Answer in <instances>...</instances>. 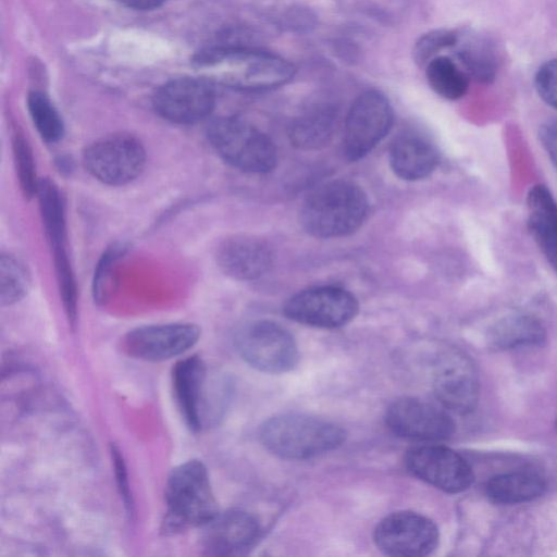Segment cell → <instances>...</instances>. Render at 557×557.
Returning a JSON list of instances; mask_svg holds the SVG:
<instances>
[{
    "label": "cell",
    "mask_w": 557,
    "mask_h": 557,
    "mask_svg": "<svg viewBox=\"0 0 557 557\" xmlns=\"http://www.w3.org/2000/svg\"><path fill=\"white\" fill-rule=\"evenodd\" d=\"M110 454L113 463V471L115 475V482L117 485L121 499L124 504V508L129 517L134 515V500L132 491L129 487V481L127 475V469L123 455L120 448L115 444H111Z\"/></svg>",
    "instance_id": "cell-34"
},
{
    "label": "cell",
    "mask_w": 557,
    "mask_h": 557,
    "mask_svg": "<svg viewBox=\"0 0 557 557\" xmlns=\"http://www.w3.org/2000/svg\"><path fill=\"white\" fill-rule=\"evenodd\" d=\"M488 339L497 349L541 346L546 339V332L537 319L528 314H513L497 322Z\"/></svg>",
    "instance_id": "cell-23"
},
{
    "label": "cell",
    "mask_w": 557,
    "mask_h": 557,
    "mask_svg": "<svg viewBox=\"0 0 557 557\" xmlns=\"http://www.w3.org/2000/svg\"><path fill=\"white\" fill-rule=\"evenodd\" d=\"M368 211V197L358 185L332 181L308 195L300 209V223L314 237H341L356 232Z\"/></svg>",
    "instance_id": "cell-2"
},
{
    "label": "cell",
    "mask_w": 557,
    "mask_h": 557,
    "mask_svg": "<svg viewBox=\"0 0 557 557\" xmlns=\"http://www.w3.org/2000/svg\"><path fill=\"white\" fill-rule=\"evenodd\" d=\"M122 4L126 5L127 8L139 10V11H147V10H153L156 8H159L162 5L166 0H119Z\"/></svg>",
    "instance_id": "cell-36"
},
{
    "label": "cell",
    "mask_w": 557,
    "mask_h": 557,
    "mask_svg": "<svg viewBox=\"0 0 557 557\" xmlns=\"http://www.w3.org/2000/svg\"><path fill=\"white\" fill-rule=\"evenodd\" d=\"M385 422L400 437L425 442L446 440L455 428L444 410L413 397H403L391 404Z\"/></svg>",
    "instance_id": "cell-15"
},
{
    "label": "cell",
    "mask_w": 557,
    "mask_h": 557,
    "mask_svg": "<svg viewBox=\"0 0 557 557\" xmlns=\"http://www.w3.org/2000/svg\"><path fill=\"white\" fill-rule=\"evenodd\" d=\"M455 46L456 55L468 76L483 84L492 83L499 67V55L494 42L485 36L470 35Z\"/></svg>",
    "instance_id": "cell-22"
},
{
    "label": "cell",
    "mask_w": 557,
    "mask_h": 557,
    "mask_svg": "<svg viewBox=\"0 0 557 557\" xmlns=\"http://www.w3.org/2000/svg\"><path fill=\"white\" fill-rule=\"evenodd\" d=\"M556 426H557V421H556Z\"/></svg>",
    "instance_id": "cell-37"
},
{
    "label": "cell",
    "mask_w": 557,
    "mask_h": 557,
    "mask_svg": "<svg viewBox=\"0 0 557 557\" xmlns=\"http://www.w3.org/2000/svg\"><path fill=\"white\" fill-rule=\"evenodd\" d=\"M539 137L557 170V121H549L543 124L540 128Z\"/></svg>",
    "instance_id": "cell-35"
},
{
    "label": "cell",
    "mask_w": 557,
    "mask_h": 557,
    "mask_svg": "<svg viewBox=\"0 0 557 557\" xmlns=\"http://www.w3.org/2000/svg\"><path fill=\"white\" fill-rule=\"evenodd\" d=\"M535 88L546 104L557 109V59L546 61L539 67Z\"/></svg>",
    "instance_id": "cell-33"
},
{
    "label": "cell",
    "mask_w": 557,
    "mask_h": 557,
    "mask_svg": "<svg viewBox=\"0 0 557 557\" xmlns=\"http://www.w3.org/2000/svg\"><path fill=\"white\" fill-rule=\"evenodd\" d=\"M27 108L42 140L52 144L63 137V120L51 100L44 92L32 91L27 97Z\"/></svg>",
    "instance_id": "cell-28"
},
{
    "label": "cell",
    "mask_w": 557,
    "mask_h": 557,
    "mask_svg": "<svg viewBox=\"0 0 557 557\" xmlns=\"http://www.w3.org/2000/svg\"><path fill=\"white\" fill-rule=\"evenodd\" d=\"M424 69L430 87L438 96L447 100H457L468 91L469 76L450 58L438 55Z\"/></svg>",
    "instance_id": "cell-26"
},
{
    "label": "cell",
    "mask_w": 557,
    "mask_h": 557,
    "mask_svg": "<svg viewBox=\"0 0 557 557\" xmlns=\"http://www.w3.org/2000/svg\"><path fill=\"white\" fill-rule=\"evenodd\" d=\"M146 162L143 143L128 133L106 135L88 145L83 152L86 171L110 186L133 182L143 173Z\"/></svg>",
    "instance_id": "cell-7"
},
{
    "label": "cell",
    "mask_w": 557,
    "mask_h": 557,
    "mask_svg": "<svg viewBox=\"0 0 557 557\" xmlns=\"http://www.w3.org/2000/svg\"><path fill=\"white\" fill-rule=\"evenodd\" d=\"M209 376L199 356L181 359L172 370L174 398L186 425L200 432L215 423L221 413L223 392Z\"/></svg>",
    "instance_id": "cell-5"
},
{
    "label": "cell",
    "mask_w": 557,
    "mask_h": 557,
    "mask_svg": "<svg viewBox=\"0 0 557 557\" xmlns=\"http://www.w3.org/2000/svg\"><path fill=\"white\" fill-rule=\"evenodd\" d=\"M545 480L531 471H513L492 478L486 484V495L497 504L512 505L535 499L544 494Z\"/></svg>",
    "instance_id": "cell-21"
},
{
    "label": "cell",
    "mask_w": 557,
    "mask_h": 557,
    "mask_svg": "<svg viewBox=\"0 0 557 557\" xmlns=\"http://www.w3.org/2000/svg\"><path fill=\"white\" fill-rule=\"evenodd\" d=\"M355 296L346 289L334 286L309 288L290 297L284 313L298 323L335 329L350 322L358 313Z\"/></svg>",
    "instance_id": "cell-10"
},
{
    "label": "cell",
    "mask_w": 557,
    "mask_h": 557,
    "mask_svg": "<svg viewBox=\"0 0 557 557\" xmlns=\"http://www.w3.org/2000/svg\"><path fill=\"white\" fill-rule=\"evenodd\" d=\"M527 209L530 234L557 274V202L545 185L536 184L529 190Z\"/></svg>",
    "instance_id": "cell-19"
},
{
    "label": "cell",
    "mask_w": 557,
    "mask_h": 557,
    "mask_svg": "<svg viewBox=\"0 0 557 557\" xmlns=\"http://www.w3.org/2000/svg\"><path fill=\"white\" fill-rule=\"evenodd\" d=\"M433 391L446 409L457 413L472 411L479 400V379L471 360L461 352H444L435 364Z\"/></svg>",
    "instance_id": "cell-16"
},
{
    "label": "cell",
    "mask_w": 557,
    "mask_h": 557,
    "mask_svg": "<svg viewBox=\"0 0 557 557\" xmlns=\"http://www.w3.org/2000/svg\"><path fill=\"white\" fill-rule=\"evenodd\" d=\"M405 463L413 475L446 493L463 492L473 482L467 460L444 446L412 447L406 454Z\"/></svg>",
    "instance_id": "cell-12"
},
{
    "label": "cell",
    "mask_w": 557,
    "mask_h": 557,
    "mask_svg": "<svg viewBox=\"0 0 557 557\" xmlns=\"http://www.w3.org/2000/svg\"><path fill=\"white\" fill-rule=\"evenodd\" d=\"M437 163L436 149L423 137L403 135L391 146L389 164L401 180H422L435 170Z\"/></svg>",
    "instance_id": "cell-20"
},
{
    "label": "cell",
    "mask_w": 557,
    "mask_h": 557,
    "mask_svg": "<svg viewBox=\"0 0 557 557\" xmlns=\"http://www.w3.org/2000/svg\"><path fill=\"white\" fill-rule=\"evenodd\" d=\"M53 262L60 297L69 322L74 325L77 318V287L65 245L52 247Z\"/></svg>",
    "instance_id": "cell-29"
},
{
    "label": "cell",
    "mask_w": 557,
    "mask_h": 557,
    "mask_svg": "<svg viewBox=\"0 0 557 557\" xmlns=\"http://www.w3.org/2000/svg\"><path fill=\"white\" fill-rule=\"evenodd\" d=\"M334 125V112L329 108H318L297 117L289 127L288 136L297 148L319 149L330 141Z\"/></svg>",
    "instance_id": "cell-24"
},
{
    "label": "cell",
    "mask_w": 557,
    "mask_h": 557,
    "mask_svg": "<svg viewBox=\"0 0 557 557\" xmlns=\"http://www.w3.org/2000/svg\"><path fill=\"white\" fill-rule=\"evenodd\" d=\"M127 246L114 243L102 253L94 274L92 296L97 304H104L113 292L115 268L125 255Z\"/></svg>",
    "instance_id": "cell-31"
},
{
    "label": "cell",
    "mask_w": 557,
    "mask_h": 557,
    "mask_svg": "<svg viewBox=\"0 0 557 557\" xmlns=\"http://www.w3.org/2000/svg\"><path fill=\"white\" fill-rule=\"evenodd\" d=\"M208 139L218 154L247 173H268L277 161L273 141L260 129L238 117H220L208 128Z\"/></svg>",
    "instance_id": "cell-6"
},
{
    "label": "cell",
    "mask_w": 557,
    "mask_h": 557,
    "mask_svg": "<svg viewBox=\"0 0 557 557\" xmlns=\"http://www.w3.org/2000/svg\"><path fill=\"white\" fill-rule=\"evenodd\" d=\"M164 498L166 511L161 530L168 535L201 528L219 512L208 470L200 460H188L172 469Z\"/></svg>",
    "instance_id": "cell-3"
},
{
    "label": "cell",
    "mask_w": 557,
    "mask_h": 557,
    "mask_svg": "<svg viewBox=\"0 0 557 557\" xmlns=\"http://www.w3.org/2000/svg\"><path fill=\"white\" fill-rule=\"evenodd\" d=\"M459 39V35L451 29L438 28L423 34L414 44L412 57L420 67L438 57V53L450 47H455Z\"/></svg>",
    "instance_id": "cell-32"
},
{
    "label": "cell",
    "mask_w": 557,
    "mask_h": 557,
    "mask_svg": "<svg viewBox=\"0 0 557 557\" xmlns=\"http://www.w3.org/2000/svg\"><path fill=\"white\" fill-rule=\"evenodd\" d=\"M440 540L436 524L412 511H398L382 519L374 530L376 547L388 556L421 557L431 554Z\"/></svg>",
    "instance_id": "cell-11"
},
{
    "label": "cell",
    "mask_w": 557,
    "mask_h": 557,
    "mask_svg": "<svg viewBox=\"0 0 557 557\" xmlns=\"http://www.w3.org/2000/svg\"><path fill=\"white\" fill-rule=\"evenodd\" d=\"M12 150L20 188L24 197L30 199L36 196L40 181L37 178L33 149L23 134L17 132L12 138Z\"/></svg>",
    "instance_id": "cell-30"
},
{
    "label": "cell",
    "mask_w": 557,
    "mask_h": 557,
    "mask_svg": "<svg viewBox=\"0 0 557 557\" xmlns=\"http://www.w3.org/2000/svg\"><path fill=\"white\" fill-rule=\"evenodd\" d=\"M195 67L207 82L247 91L280 87L288 83L296 71L289 61L277 54L243 47L200 52L195 59Z\"/></svg>",
    "instance_id": "cell-1"
},
{
    "label": "cell",
    "mask_w": 557,
    "mask_h": 557,
    "mask_svg": "<svg viewBox=\"0 0 557 557\" xmlns=\"http://www.w3.org/2000/svg\"><path fill=\"white\" fill-rule=\"evenodd\" d=\"M215 97L209 82L200 78H176L161 85L154 92L156 112L176 124H193L213 110Z\"/></svg>",
    "instance_id": "cell-13"
},
{
    "label": "cell",
    "mask_w": 557,
    "mask_h": 557,
    "mask_svg": "<svg viewBox=\"0 0 557 557\" xmlns=\"http://www.w3.org/2000/svg\"><path fill=\"white\" fill-rule=\"evenodd\" d=\"M235 347L249 366L263 372H287L298 361L292 334L271 321H253L242 326L235 335Z\"/></svg>",
    "instance_id": "cell-8"
},
{
    "label": "cell",
    "mask_w": 557,
    "mask_h": 557,
    "mask_svg": "<svg viewBox=\"0 0 557 557\" xmlns=\"http://www.w3.org/2000/svg\"><path fill=\"white\" fill-rule=\"evenodd\" d=\"M201 528V546L212 556L243 555L255 545L260 532L257 519L239 509L218 512Z\"/></svg>",
    "instance_id": "cell-17"
},
{
    "label": "cell",
    "mask_w": 557,
    "mask_h": 557,
    "mask_svg": "<svg viewBox=\"0 0 557 557\" xmlns=\"http://www.w3.org/2000/svg\"><path fill=\"white\" fill-rule=\"evenodd\" d=\"M32 285L30 273L25 263L9 252L0 256V302L2 307L22 300Z\"/></svg>",
    "instance_id": "cell-27"
},
{
    "label": "cell",
    "mask_w": 557,
    "mask_h": 557,
    "mask_svg": "<svg viewBox=\"0 0 557 557\" xmlns=\"http://www.w3.org/2000/svg\"><path fill=\"white\" fill-rule=\"evenodd\" d=\"M260 440L272 454L285 459H307L341 446L345 431L329 421L296 413L280 414L260 428Z\"/></svg>",
    "instance_id": "cell-4"
},
{
    "label": "cell",
    "mask_w": 557,
    "mask_h": 557,
    "mask_svg": "<svg viewBox=\"0 0 557 557\" xmlns=\"http://www.w3.org/2000/svg\"><path fill=\"white\" fill-rule=\"evenodd\" d=\"M36 196L48 242L51 247L65 245V203L60 189L50 178H41Z\"/></svg>",
    "instance_id": "cell-25"
},
{
    "label": "cell",
    "mask_w": 557,
    "mask_h": 557,
    "mask_svg": "<svg viewBox=\"0 0 557 557\" xmlns=\"http://www.w3.org/2000/svg\"><path fill=\"white\" fill-rule=\"evenodd\" d=\"M394 121L388 99L377 90H367L352 102L345 121L343 150L357 161L366 157L387 135Z\"/></svg>",
    "instance_id": "cell-9"
},
{
    "label": "cell",
    "mask_w": 557,
    "mask_h": 557,
    "mask_svg": "<svg viewBox=\"0 0 557 557\" xmlns=\"http://www.w3.org/2000/svg\"><path fill=\"white\" fill-rule=\"evenodd\" d=\"M199 337L200 329L191 323L145 325L129 331L123 347L133 358L159 362L184 354Z\"/></svg>",
    "instance_id": "cell-14"
},
{
    "label": "cell",
    "mask_w": 557,
    "mask_h": 557,
    "mask_svg": "<svg viewBox=\"0 0 557 557\" xmlns=\"http://www.w3.org/2000/svg\"><path fill=\"white\" fill-rule=\"evenodd\" d=\"M269 244L253 235L236 234L223 239L215 252L219 269L237 281H252L268 272L272 264Z\"/></svg>",
    "instance_id": "cell-18"
}]
</instances>
